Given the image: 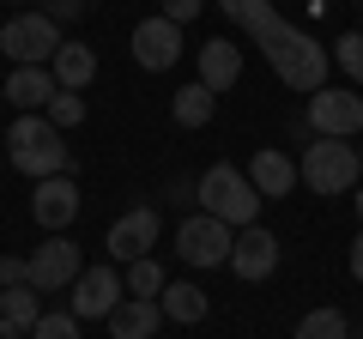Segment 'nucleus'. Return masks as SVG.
I'll use <instances>...</instances> for the list:
<instances>
[{
    "label": "nucleus",
    "mask_w": 363,
    "mask_h": 339,
    "mask_svg": "<svg viewBox=\"0 0 363 339\" xmlns=\"http://www.w3.org/2000/svg\"><path fill=\"white\" fill-rule=\"evenodd\" d=\"M194 200H200L206 218L230 224V230L260 224V194H255V182H248V170H236V164H212L206 176L194 182Z\"/></svg>",
    "instance_id": "f03ea898"
},
{
    "label": "nucleus",
    "mask_w": 363,
    "mask_h": 339,
    "mask_svg": "<svg viewBox=\"0 0 363 339\" xmlns=\"http://www.w3.org/2000/svg\"><path fill=\"white\" fill-rule=\"evenodd\" d=\"M297 176L315 188V194H351L357 188V145H345V140H315V145H303V164H297Z\"/></svg>",
    "instance_id": "39448f33"
},
{
    "label": "nucleus",
    "mask_w": 363,
    "mask_h": 339,
    "mask_svg": "<svg viewBox=\"0 0 363 339\" xmlns=\"http://www.w3.org/2000/svg\"><path fill=\"white\" fill-rule=\"evenodd\" d=\"M309 128H315V140H351V133H363V97L345 91V85H321L309 97Z\"/></svg>",
    "instance_id": "423d86ee"
},
{
    "label": "nucleus",
    "mask_w": 363,
    "mask_h": 339,
    "mask_svg": "<svg viewBox=\"0 0 363 339\" xmlns=\"http://www.w3.org/2000/svg\"><path fill=\"white\" fill-rule=\"evenodd\" d=\"M79 315H43L37 327H30V339H79Z\"/></svg>",
    "instance_id": "a878e982"
},
{
    "label": "nucleus",
    "mask_w": 363,
    "mask_h": 339,
    "mask_svg": "<svg viewBox=\"0 0 363 339\" xmlns=\"http://www.w3.org/2000/svg\"><path fill=\"white\" fill-rule=\"evenodd\" d=\"M43 116H49L55 128L67 133V128H79V121H85V97H79V91H55V97H49V109H43Z\"/></svg>",
    "instance_id": "b1692460"
},
{
    "label": "nucleus",
    "mask_w": 363,
    "mask_h": 339,
    "mask_svg": "<svg viewBox=\"0 0 363 339\" xmlns=\"http://www.w3.org/2000/svg\"><path fill=\"white\" fill-rule=\"evenodd\" d=\"M357 6H363V0H357Z\"/></svg>",
    "instance_id": "c9c22d12"
},
{
    "label": "nucleus",
    "mask_w": 363,
    "mask_h": 339,
    "mask_svg": "<svg viewBox=\"0 0 363 339\" xmlns=\"http://www.w3.org/2000/svg\"><path fill=\"white\" fill-rule=\"evenodd\" d=\"M218 6L230 13V25H242L248 37H255V49L267 55V67L279 73V85H291V91H303V97H315L327 85V49L303 25H291L272 0H218Z\"/></svg>",
    "instance_id": "f257e3e1"
},
{
    "label": "nucleus",
    "mask_w": 363,
    "mask_h": 339,
    "mask_svg": "<svg viewBox=\"0 0 363 339\" xmlns=\"http://www.w3.org/2000/svg\"><path fill=\"white\" fill-rule=\"evenodd\" d=\"M272 267H279V236L260 230V224H248V230L230 243V273L242 279V285H260Z\"/></svg>",
    "instance_id": "ddd939ff"
},
{
    "label": "nucleus",
    "mask_w": 363,
    "mask_h": 339,
    "mask_svg": "<svg viewBox=\"0 0 363 339\" xmlns=\"http://www.w3.org/2000/svg\"><path fill=\"white\" fill-rule=\"evenodd\" d=\"M85 6H91V0H43L37 13H49L55 25H73V18H85Z\"/></svg>",
    "instance_id": "bb28decb"
},
{
    "label": "nucleus",
    "mask_w": 363,
    "mask_h": 339,
    "mask_svg": "<svg viewBox=\"0 0 363 339\" xmlns=\"http://www.w3.org/2000/svg\"><path fill=\"white\" fill-rule=\"evenodd\" d=\"M0 140H6V133H0Z\"/></svg>",
    "instance_id": "f704fd0d"
},
{
    "label": "nucleus",
    "mask_w": 363,
    "mask_h": 339,
    "mask_svg": "<svg viewBox=\"0 0 363 339\" xmlns=\"http://www.w3.org/2000/svg\"><path fill=\"white\" fill-rule=\"evenodd\" d=\"M230 224H218V218H206V212H200V218H182V230H176V255L188 267H224L230 261Z\"/></svg>",
    "instance_id": "0eeeda50"
},
{
    "label": "nucleus",
    "mask_w": 363,
    "mask_h": 339,
    "mask_svg": "<svg viewBox=\"0 0 363 339\" xmlns=\"http://www.w3.org/2000/svg\"><path fill=\"white\" fill-rule=\"evenodd\" d=\"M30 218H37L43 230L61 236L67 224L79 218V182H73V176H43L37 194H30Z\"/></svg>",
    "instance_id": "f8f14e48"
},
{
    "label": "nucleus",
    "mask_w": 363,
    "mask_h": 339,
    "mask_svg": "<svg viewBox=\"0 0 363 339\" xmlns=\"http://www.w3.org/2000/svg\"><path fill=\"white\" fill-rule=\"evenodd\" d=\"M0 279H6V285H30V267L18 261V255H6V261H0Z\"/></svg>",
    "instance_id": "c85d7f7f"
},
{
    "label": "nucleus",
    "mask_w": 363,
    "mask_h": 339,
    "mask_svg": "<svg viewBox=\"0 0 363 339\" xmlns=\"http://www.w3.org/2000/svg\"><path fill=\"white\" fill-rule=\"evenodd\" d=\"M333 61H339V67H345V73L363 85V30H345V37L333 43Z\"/></svg>",
    "instance_id": "393cba45"
},
{
    "label": "nucleus",
    "mask_w": 363,
    "mask_h": 339,
    "mask_svg": "<svg viewBox=\"0 0 363 339\" xmlns=\"http://www.w3.org/2000/svg\"><path fill=\"white\" fill-rule=\"evenodd\" d=\"M55 49H61V25L49 13H13L0 25V55L13 67H49Z\"/></svg>",
    "instance_id": "20e7f679"
},
{
    "label": "nucleus",
    "mask_w": 363,
    "mask_h": 339,
    "mask_svg": "<svg viewBox=\"0 0 363 339\" xmlns=\"http://www.w3.org/2000/svg\"><path fill=\"white\" fill-rule=\"evenodd\" d=\"M236 79H242V49H236L230 37H212L206 49H200V85L218 97V91H230Z\"/></svg>",
    "instance_id": "dca6fc26"
},
{
    "label": "nucleus",
    "mask_w": 363,
    "mask_h": 339,
    "mask_svg": "<svg viewBox=\"0 0 363 339\" xmlns=\"http://www.w3.org/2000/svg\"><path fill=\"white\" fill-rule=\"evenodd\" d=\"M152 243H157V206L121 212V218L109 224V236H104L109 261H145V255H152Z\"/></svg>",
    "instance_id": "9d476101"
},
{
    "label": "nucleus",
    "mask_w": 363,
    "mask_h": 339,
    "mask_svg": "<svg viewBox=\"0 0 363 339\" xmlns=\"http://www.w3.org/2000/svg\"><path fill=\"white\" fill-rule=\"evenodd\" d=\"M157 327H164L157 297H121L116 315H109V339H152Z\"/></svg>",
    "instance_id": "a211bd4d"
},
{
    "label": "nucleus",
    "mask_w": 363,
    "mask_h": 339,
    "mask_svg": "<svg viewBox=\"0 0 363 339\" xmlns=\"http://www.w3.org/2000/svg\"><path fill=\"white\" fill-rule=\"evenodd\" d=\"M200 6L206 0H164V18L169 25H188V18H200Z\"/></svg>",
    "instance_id": "cd10ccee"
},
{
    "label": "nucleus",
    "mask_w": 363,
    "mask_h": 339,
    "mask_svg": "<svg viewBox=\"0 0 363 339\" xmlns=\"http://www.w3.org/2000/svg\"><path fill=\"white\" fill-rule=\"evenodd\" d=\"M121 297H128V285H121L116 267H85L73 279V309L67 315H79V321H109Z\"/></svg>",
    "instance_id": "6e6552de"
},
{
    "label": "nucleus",
    "mask_w": 363,
    "mask_h": 339,
    "mask_svg": "<svg viewBox=\"0 0 363 339\" xmlns=\"http://www.w3.org/2000/svg\"><path fill=\"white\" fill-rule=\"evenodd\" d=\"M6 157H13V170H25V176H67V164H73V152H67L61 128H55L49 116H18L13 128H6Z\"/></svg>",
    "instance_id": "7ed1b4c3"
},
{
    "label": "nucleus",
    "mask_w": 363,
    "mask_h": 339,
    "mask_svg": "<svg viewBox=\"0 0 363 339\" xmlns=\"http://www.w3.org/2000/svg\"><path fill=\"white\" fill-rule=\"evenodd\" d=\"M55 91H61V85H55L49 67H13V73H6V104H18L25 116H43Z\"/></svg>",
    "instance_id": "2eb2a0df"
},
{
    "label": "nucleus",
    "mask_w": 363,
    "mask_h": 339,
    "mask_svg": "<svg viewBox=\"0 0 363 339\" xmlns=\"http://www.w3.org/2000/svg\"><path fill=\"white\" fill-rule=\"evenodd\" d=\"M351 200H357V218H363V188H357V194H351Z\"/></svg>",
    "instance_id": "2f4dec72"
},
{
    "label": "nucleus",
    "mask_w": 363,
    "mask_h": 339,
    "mask_svg": "<svg viewBox=\"0 0 363 339\" xmlns=\"http://www.w3.org/2000/svg\"><path fill=\"white\" fill-rule=\"evenodd\" d=\"M357 170H363V152H357Z\"/></svg>",
    "instance_id": "473e14b6"
},
{
    "label": "nucleus",
    "mask_w": 363,
    "mask_h": 339,
    "mask_svg": "<svg viewBox=\"0 0 363 339\" xmlns=\"http://www.w3.org/2000/svg\"><path fill=\"white\" fill-rule=\"evenodd\" d=\"M121 285H128V297H157V291H164V267H157L152 255H145V261H128V279H121Z\"/></svg>",
    "instance_id": "5701e85b"
},
{
    "label": "nucleus",
    "mask_w": 363,
    "mask_h": 339,
    "mask_svg": "<svg viewBox=\"0 0 363 339\" xmlns=\"http://www.w3.org/2000/svg\"><path fill=\"white\" fill-rule=\"evenodd\" d=\"M309 13H327V0H309Z\"/></svg>",
    "instance_id": "7c9ffc66"
},
{
    "label": "nucleus",
    "mask_w": 363,
    "mask_h": 339,
    "mask_svg": "<svg viewBox=\"0 0 363 339\" xmlns=\"http://www.w3.org/2000/svg\"><path fill=\"white\" fill-rule=\"evenodd\" d=\"M248 182H255L260 200H285L291 188H297V164H291L285 152H272V145H267V152L248 157Z\"/></svg>",
    "instance_id": "4468645a"
},
{
    "label": "nucleus",
    "mask_w": 363,
    "mask_h": 339,
    "mask_svg": "<svg viewBox=\"0 0 363 339\" xmlns=\"http://www.w3.org/2000/svg\"><path fill=\"white\" fill-rule=\"evenodd\" d=\"M351 279L363 285V230H357V243H351Z\"/></svg>",
    "instance_id": "c756f323"
},
{
    "label": "nucleus",
    "mask_w": 363,
    "mask_h": 339,
    "mask_svg": "<svg viewBox=\"0 0 363 339\" xmlns=\"http://www.w3.org/2000/svg\"><path fill=\"white\" fill-rule=\"evenodd\" d=\"M49 73H55V85H61V91H85L91 79H97V55H91L85 43H61V49H55V61H49Z\"/></svg>",
    "instance_id": "aec40b11"
},
{
    "label": "nucleus",
    "mask_w": 363,
    "mask_h": 339,
    "mask_svg": "<svg viewBox=\"0 0 363 339\" xmlns=\"http://www.w3.org/2000/svg\"><path fill=\"white\" fill-rule=\"evenodd\" d=\"M157 309H164V321H176V327H194V321H206V291L200 285H188V279H164V291H157Z\"/></svg>",
    "instance_id": "6ab92c4d"
},
{
    "label": "nucleus",
    "mask_w": 363,
    "mask_h": 339,
    "mask_svg": "<svg viewBox=\"0 0 363 339\" xmlns=\"http://www.w3.org/2000/svg\"><path fill=\"white\" fill-rule=\"evenodd\" d=\"M133 61H140L145 73L176 67V61H182V25H169L164 13L145 18V25H133Z\"/></svg>",
    "instance_id": "9b49d317"
},
{
    "label": "nucleus",
    "mask_w": 363,
    "mask_h": 339,
    "mask_svg": "<svg viewBox=\"0 0 363 339\" xmlns=\"http://www.w3.org/2000/svg\"><path fill=\"white\" fill-rule=\"evenodd\" d=\"M212 109H218V97H212L206 85L194 79V85H182V91H176V104H169V116H176L182 128H206V121H212Z\"/></svg>",
    "instance_id": "412c9836"
},
{
    "label": "nucleus",
    "mask_w": 363,
    "mask_h": 339,
    "mask_svg": "<svg viewBox=\"0 0 363 339\" xmlns=\"http://www.w3.org/2000/svg\"><path fill=\"white\" fill-rule=\"evenodd\" d=\"M30 291H73V279L85 273V261H79V243H67V236H49V243H37V255H30Z\"/></svg>",
    "instance_id": "1a4fd4ad"
},
{
    "label": "nucleus",
    "mask_w": 363,
    "mask_h": 339,
    "mask_svg": "<svg viewBox=\"0 0 363 339\" xmlns=\"http://www.w3.org/2000/svg\"><path fill=\"white\" fill-rule=\"evenodd\" d=\"M0 291H6V279H0Z\"/></svg>",
    "instance_id": "72a5a7b5"
},
{
    "label": "nucleus",
    "mask_w": 363,
    "mask_h": 339,
    "mask_svg": "<svg viewBox=\"0 0 363 339\" xmlns=\"http://www.w3.org/2000/svg\"><path fill=\"white\" fill-rule=\"evenodd\" d=\"M345 333H351V327H345V315H339V309H309L297 321V339H345Z\"/></svg>",
    "instance_id": "4be33fe9"
},
{
    "label": "nucleus",
    "mask_w": 363,
    "mask_h": 339,
    "mask_svg": "<svg viewBox=\"0 0 363 339\" xmlns=\"http://www.w3.org/2000/svg\"><path fill=\"white\" fill-rule=\"evenodd\" d=\"M37 321H43V291H30V285L0 291V339H25Z\"/></svg>",
    "instance_id": "f3484780"
}]
</instances>
